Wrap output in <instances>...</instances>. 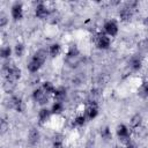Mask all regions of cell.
<instances>
[{
  "label": "cell",
  "mask_w": 148,
  "mask_h": 148,
  "mask_svg": "<svg viewBox=\"0 0 148 148\" xmlns=\"http://www.w3.org/2000/svg\"><path fill=\"white\" fill-rule=\"evenodd\" d=\"M51 113H52L51 110H49V109H46V108L40 109L39 112H38V120H39V124H40V125L45 124V123L50 119Z\"/></svg>",
  "instance_id": "obj_14"
},
{
  "label": "cell",
  "mask_w": 148,
  "mask_h": 148,
  "mask_svg": "<svg viewBox=\"0 0 148 148\" xmlns=\"http://www.w3.org/2000/svg\"><path fill=\"white\" fill-rule=\"evenodd\" d=\"M143 25H145L146 28H148V17H146V18L143 20Z\"/></svg>",
  "instance_id": "obj_32"
},
{
  "label": "cell",
  "mask_w": 148,
  "mask_h": 148,
  "mask_svg": "<svg viewBox=\"0 0 148 148\" xmlns=\"http://www.w3.org/2000/svg\"><path fill=\"white\" fill-rule=\"evenodd\" d=\"M101 136H102V139H104L105 141L111 140L112 134H111V130H110L109 126H105V127H103V128L101 130Z\"/></svg>",
  "instance_id": "obj_22"
},
{
  "label": "cell",
  "mask_w": 148,
  "mask_h": 148,
  "mask_svg": "<svg viewBox=\"0 0 148 148\" xmlns=\"http://www.w3.org/2000/svg\"><path fill=\"white\" fill-rule=\"evenodd\" d=\"M113 148H116V147H113Z\"/></svg>",
  "instance_id": "obj_33"
},
{
  "label": "cell",
  "mask_w": 148,
  "mask_h": 148,
  "mask_svg": "<svg viewBox=\"0 0 148 148\" xmlns=\"http://www.w3.org/2000/svg\"><path fill=\"white\" fill-rule=\"evenodd\" d=\"M50 13H51V10L47 8V6L44 2H39L35 8V15H36V17H38L40 20L46 18L50 15Z\"/></svg>",
  "instance_id": "obj_9"
},
{
  "label": "cell",
  "mask_w": 148,
  "mask_h": 148,
  "mask_svg": "<svg viewBox=\"0 0 148 148\" xmlns=\"http://www.w3.org/2000/svg\"><path fill=\"white\" fill-rule=\"evenodd\" d=\"M86 148H95V147H94V143L91 141H88L86 145Z\"/></svg>",
  "instance_id": "obj_31"
},
{
  "label": "cell",
  "mask_w": 148,
  "mask_h": 148,
  "mask_svg": "<svg viewBox=\"0 0 148 148\" xmlns=\"http://www.w3.org/2000/svg\"><path fill=\"white\" fill-rule=\"evenodd\" d=\"M52 148H64V143H62V140L60 138H54V141L52 143Z\"/></svg>",
  "instance_id": "obj_28"
},
{
  "label": "cell",
  "mask_w": 148,
  "mask_h": 148,
  "mask_svg": "<svg viewBox=\"0 0 148 148\" xmlns=\"http://www.w3.org/2000/svg\"><path fill=\"white\" fill-rule=\"evenodd\" d=\"M79 56H80V52H79L77 47H76L75 45L69 46V49H68V51H67L66 57H79Z\"/></svg>",
  "instance_id": "obj_25"
},
{
  "label": "cell",
  "mask_w": 148,
  "mask_h": 148,
  "mask_svg": "<svg viewBox=\"0 0 148 148\" xmlns=\"http://www.w3.org/2000/svg\"><path fill=\"white\" fill-rule=\"evenodd\" d=\"M128 66L132 71H139L142 66V60L139 56H133L130 60H128Z\"/></svg>",
  "instance_id": "obj_13"
},
{
  "label": "cell",
  "mask_w": 148,
  "mask_h": 148,
  "mask_svg": "<svg viewBox=\"0 0 148 148\" xmlns=\"http://www.w3.org/2000/svg\"><path fill=\"white\" fill-rule=\"evenodd\" d=\"M1 71H2L3 77L7 81H12V82H16L21 77V74H22L21 69L17 66H15L14 64H10L9 61L2 64Z\"/></svg>",
  "instance_id": "obj_2"
},
{
  "label": "cell",
  "mask_w": 148,
  "mask_h": 148,
  "mask_svg": "<svg viewBox=\"0 0 148 148\" xmlns=\"http://www.w3.org/2000/svg\"><path fill=\"white\" fill-rule=\"evenodd\" d=\"M40 139V133L37 128L32 127L28 133V142L30 146H36Z\"/></svg>",
  "instance_id": "obj_11"
},
{
  "label": "cell",
  "mask_w": 148,
  "mask_h": 148,
  "mask_svg": "<svg viewBox=\"0 0 148 148\" xmlns=\"http://www.w3.org/2000/svg\"><path fill=\"white\" fill-rule=\"evenodd\" d=\"M132 16H133V10L131 9V8H128V7H123L120 10H119V18H120V21H123V22H127V21H130L131 18H132Z\"/></svg>",
  "instance_id": "obj_12"
},
{
  "label": "cell",
  "mask_w": 148,
  "mask_h": 148,
  "mask_svg": "<svg viewBox=\"0 0 148 148\" xmlns=\"http://www.w3.org/2000/svg\"><path fill=\"white\" fill-rule=\"evenodd\" d=\"M42 88L44 89V91H45L47 95L54 94V91H56V89H57V88L53 86V83H52V82H50V81H45V82H43Z\"/></svg>",
  "instance_id": "obj_19"
},
{
  "label": "cell",
  "mask_w": 148,
  "mask_h": 148,
  "mask_svg": "<svg viewBox=\"0 0 148 148\" xmlns=\"http://www.w3.org/2000/svg\"><path fill=\"white\" fill-rule=\"evenodd\" d=\"M130 124H131V127L132 128H139L142 124V117L141 114L139 113H135L134 116H132L131 120H130Z\"/></svg>",
  "instance_id": "obj_17"
},
{
  "label": "cell",
  "mask_w": 148,
  "mask_h": 148,
  "mask_svg": "<svg viewBox=\"0 0 148 148\" xmlns=\"http://www.w3.org/2000/svg\"><path fill=\"white\" fill-rule=\"evenodd\" d=\"M8 106L10 109H14L15 111L17 112H23V109H24V105H23V101L20 96H16V95H13L10 96V98L8 99Z\"/></svg>",
  "instance_id": "obj_7"
},
{
  "label": "cell",
  "mask_w": 148,
  "mask_h": 148,
  "mask_svg": "<svg viewBox=\"0 0 148 148\" xmlns=\"http://www.w3.org/2000/svg\"><path fill=\"white\" fill-rule=\"evenodd\" d=\"M3 90L6 91V92H12L13 90H14V88H15V82H12V81H5V83H3Z\"/></svg>",
  "instance_id": "obj_26"
},
{
  "label": "cell",
  "mask_w": 148,
  "mask_h": 148,
  "mask_svg": "<svg viewBox=\"0 0 148 148\" xmlns=\"http://www.w3.org/2000/svg\"><path fill=\"white\" fill-rule=\"evenodd\" d=\"M83 114H84V117H86L87 119H89V120H92L94 118H96L97 114H98V106H97V103H96L95 101H90V102L88 103V105H87V108H86Z\"/></svg>",
  "instance_id": "obj_6"
},
{
  "label": "cell",
  "mask_w": 148,
  "mask_h": 148,
  "mask_svg": "<svg viewBox=\"0 0 148 148\" xmlns=\"http://www.w3.org/2000/svg\"><path fill=\"white\" fill-rule=\"evenodd\" d=\"M66 95H67L66 89L64 87H59V88L56 89V91L53 94V97H54V101L56 102H62L66 98Z\"/></svg>",
  "instance_id": "obj_15"
},
{
  "label": "cell",
  "mask_w": 148,
  "mask_h": 148,
  "mask_svg": "<svg viewBox=\"0 0 148 148\" xmlns=\"http://www.w3.org/2000/svg\"><path fill=\"white\" fill-rule=\"evenodd\" d=\"M60 52H61V46H60V44L53 43V44L50 45V47H49V54H50L52 58L58 57V56L60 54Z\"/></svg>",
  "instance_id": "obj_16"
},
{
  "label": "cell",
  "mask_w": 148,
  "mask_h": 148,
  "mask_svg": "<svg viewBox=\"0 0 148 148\" xmlns=\"http://www.w3.org/2000/svg\"><path fill=\"white\" fill-rule=\"evenodd\" d=\"M8 127H9V125L7 124V121H6L5 119H2V120H1V132L5 133V132L8 130Z\"/></svg>",
  "instance_id": "obj_29"
},
{
  "label": "cell",
  "mask_w": 148,
  "mask_h": 148,
  "mask_svg": "<svg viewBox=\"0 0 148 148\" xmlns=\"http://www.w3.org/2000/svg\"><path fill=\"white\" fill-rule=\"evenodd\" d=\"M7 23H8V16H7L3 12H1V13H0V27L3 28Z\"/></svg>",
  "instance_id": "obj_27"
},
{
  "label": "cell",
  "mask_w": 148,
  "mask_h": 148,
  "mask_svg": "<svg viewBox=\"0 0 148 148\" xmlns=\"http://www.w3.org/2000/svg\"><path fill=\"white\" fill-rule=\"evenodd\" d=\"M86 120H87V118L84 117V114H79V116L75 117L73 124H74L75 126H83V125L86 124Z\"/></svg>",
  "instance_id": "obj_24"
},
{
  "label": "cell",
  "mask_w": 148,
  "mask_h": 148,
  "mask_svg": "<svg viewBox=\"0 0 148 148\" xmlns=\"http://www.w3.org/2000/svg\"><path fill=\"white\" fill-rule=\"evenodd\" d=\"M138 95L141 98H148V81H143L139 89H138Z\"/></svg>",
  "instance_id": "obj_18"
},
{
  "label": "cell",
  "mask_w": 148,
  "mask_h": 148,
  "mask_svg": "<svg viewBox=\"0 0 148 148\" xmlns=\"http://www.w3.org/2000/svg\"><path fill=\"white\" fill-rule=\"evenodd\" d=\"M47 58V52L44 49H39L38 51L35 52V54L32 56V58L30 59V61L28 62V71L30 73H36L37 71L40 69V67L43 66V64L45 62Z\"/></svg>",
  "instance_id": "obj_1"
},
{
  "label": "cell",
  "mask_w": 148,
  "mask_h": 148,
  "mask_svg": "<svg viewBox=\"0 0 148 148\" xmlns=\"http://www.w3.org/2000/svg\"><path fill=\"white\" fill-rule=\"evenodd\" d=\"M104 28V31H105V35L108 36H111V37H114L117 34H118V24L114 20H109L104 23L103 25Z\"/></svg>",
  "instance_id": "obj_8"
},
{
  "label": "cell",
  "mask_w": 148,
  "mask_h": 148,
  "mask_svg": "<svg viewBox=\"0 0 148 148\" xmlns=\"http://www.w3.org/2000/svg\"><path fill=\"white\" fill-rule=\"evenodd\" d=\"M95 44L98 49H102V50H106L109 49L110 44H111V40H110V37L105 34H97L96 37H95Z\"/></svg>",
  "instance_id": "obj_5"
},
{
  "label": "cell",
  "mask_w": 148,
  "mask_h": 148,
  "mask_svg": "<svg viewBox=\"0 0 148 148\" xmlns=\"http://www.w3.org/2000/svg\"><path fill=\"white\" fill-rule=\"evenodd\" d=\"M14 53H15V56L16 57H22L23 56V53H24V44L23 43H21V42H18V43H16L15 44V46H14Z\"/></svg>",
  "instance_id": "obj_21"
},
{
  "label": "cell",
  "mask_w": 148,
  "mask_h": 148,
  "mask_svg": "<svg viewBox=\"0 0 148 148\" xmlns=\"http://www.w3.org/2000/svg\"><path fill=\"white\" fill-rule=\"evenodd\" d=\"M32 98L35 102H37L39 105H45L49 102V95L44 91L43 88H36L32 92Z\"/></svg>",
  "instance_id": "obj_4"
},
{
  "label": "cell",
  "mask_w": 148,
  "mask_h": 148,
  "mask_svg": "<svg viewBox=\"0 0 148 148\" xmlns=\"http://www.w3.org/2000/svg\"><path fill=\"white\" fill-rule=\"evenodd\" d=\"M64 111V103L62 102H54L51 108V112L54 114H59Z\"/></svg>",
  "instance_id": "obj_20"
},
{
  "label": "cell",
  "mask_w": 148,
  "mask_h": 148,
  "mask_svg": "<svg viewBox=\"0 0 148 148\" xmlns=\"http://www.w3.org/2000/svg\"><path fill=\"white\" fill-rule=\"evenodd\" d=\"M10 54H12V49L9 46H3L0 51V56L2 59H8L10 57Z\"/></svg>",
  "instance_id": "obj_23"
},
{
  "label": "cell",
  "mask_w": 148,
  "mask_h": 148,
  "mask_svg": "<svg viewBox=\"0 0 148 148\" xmlns=\"http://www.w3.org/2000/svg\"><path fill=\"white\" fill-rule=\"evenodd\" d=\"M10 15L14 21H20L23 17V6L21 2L13 3V6L10 8Z\"/></svg>",
  "instance_id": "obj_10"
},
{
  "label": "cell",
  "mask_w": 148,
  "mask_h": 148,
  "mask_svg": "<svg viewBox=\"0 0 148 148\" xmlns=\"http://www.w3.org/2000/svg\"><path fill=\"white\" fill-rule=\"evenodd\" d=\"M117 136H118L119 141L126 146L127 143L131 142V131H130V128L126 125L120 124L117 127Z\"/></svg>",
  "instance_id": "obj_3"
},
{
  "label": "cell",
  "mask_w": 148,
  "mask_h": 148,
  "mask_svg": "<svg viewBox=\"0 0 148 148\" xmlns=\"http://www.w3.org/2000/svg\"><path fill=\"white\" fill-rule=\"evenodd\" d=\"M126 148H138V147H136V145H135V143H133V142L131 141L130 143H127V145H126Z\"/></svg>",
  "instance_id": "obj_30"
}]
</instances>
